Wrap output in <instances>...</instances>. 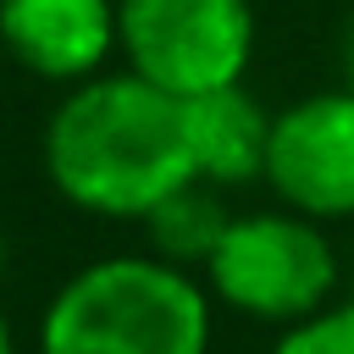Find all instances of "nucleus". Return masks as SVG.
I'll return each instance as SVG.
<instances>
[{
    "instance_id": "nucleus-8",
    "label": "nucleus",
    "mask_w": 354,
    "mask_h": 354,
    "mask_svg": "<svg viewBox=\"0 0 354 354\" xmlns=\"http://www.w3.org/2000/svg\"><path fill=\"white\" fill-rule=\"evenodd\" d=\"M221 194L227 188H216V183H205V177H194V183H183L177 194H166L149 216H144V232H149V243H155V254L160 260H171V266H199L205 271V260L216 254V243H221V232H227V221H232V210L221 205Z\"/></svg>"
},
{
    "instance_id": "nucleus-6",
    "label": "nucleus",
    "mask_w": 354,
    "mask_h": 354,
    "mask_svg": "<svg viewBox=\"0 0 354 354\" xmlns=\"http://www.w3.org/2000/svg\"><path fill=\"white\" fill-rule=\"evenodd\" d=\"M6 55L44 83L94 77L116 44V0H0Z\"/></svg>"
},
{
    "instance_id": "nucleus-12",
    "label": "nucleus",
    "mask_w": 354,
    "mask_h": 354,
    "mask_svg": "<svg viewBox=\"0 0 354 354\" xmlns=\"http://www.w3.org/2000/svg\"><path fill=\"white\" fill-rule=\"evenodd\" d=\"M0 271H6V232H0Z\"/></svg>"
},
{
    "instance_id": "nucleus-4",
    "label": "nucleus",
    "mask_w": 354,
    "mask_h": 354,
    "mask_svg": "<svg viewBox=\"0 0 354 354\" xmlns=\"http://www.w3.org/2000/svg\"><path fill=\"white\" fill-rule=\"evenodd\" d=\"M116 44L127 72L188 100L243 83L254 61L249 0H116Z\"/></svg>"
},
{
    "instance_id": "nucleus-1",
    "label": "nucleus",
    "mask_w": 354,
    "mask_h": 354,
    "mask_svg": "<svg viewBox=\"0 0 354 354\" xmlns=\"http://www.w3.org/2000/svg\"><path fill=\"white\" fill-rule=\"evenodd\" d=\"M39 149L50 188L72 210L105 221H144L166 194L199 177L183 100L127 66L72 83L50 111Z\"/></svg>"
},
{
    "instance_id": "nucleus-7",
    "label": "nucleus",
    "mask_w": 354,
    "mask_h": 354,
    "mask_svg": "<svg viewBox=\"0 0 354 354\" xmlns=\"http://www.w3.org/2000/svg\"><path fill=\"white\" fill-rule=\"evenodd\" d=\"M271 116L243 83L205 88L183 100V127L194 149V171L216 188H243L266 177V144H271Z\"/></svg>"
},
{
    "instance_id": "nucleus-11",
    "label": "nucleus",
    "mask_w": 354,
    "mask_h": 354,
    "mask_svg": "<svg viewBox=\"0 0 354 354\" xmlns=\"http://www.w3.org/2000/svg\"><path fill=\"white\" fill-rule=\"evenodd\" d=\"M0 354H17V343H11V321H6V310H0Z\"/></svg>"
},
{
    "instance_id": "nucleus-9",
    "label": "nucleus",
    "mask_w": 354,
    "mask_h": 354,
    "mask_svg": "<svg viewBox=\"0 0 354 354\" xmlns=\"http://www.w3.org/2000/svg\"><path fill=\"white\" fill-rule=\"evenodd\" d=\"M271 354H354V299H332L326 310L282 326Z\"/></svg>"
},
{
    "instance_id": "nucleus-5",
    "label": "nucleus",
    "mask_w": 354,
    "mask_h": 354,
    "mask_svg": "<svg viewBox=\"0 0 354 354\" xmlns=\"http://www.w3.org/2000/svg\"><path fill=\"white\" fill-rule=\"evenodd\" d=\"M277 205L343 221L354 216V88H321L271 116L266 177Z\"/></svg>"
},
{
    "instance_id": "nucleus-3",
    "label": "nucleus",
    "mask_w": 354,
    "mask_h": 354,
    "mask_svg": "<svg viewBox=\"0 0 354 354\" xmlns=\"http://www.w3.org/2000/svg\"><path fill=\"white\" fill-rule=\"evenodd\" d=\"M205 288L249 321L293 326L332 304L337 254L315 216H299L288 205L243 210L227 221L216 254L205 260Z\"/></svg>"
},
{
    "instance_id": "nucleus-10",
    "label": "nucleus",
    "mask_w": 354,
    "mask_h": 354,
    "mask_svg": "<svg viewBox=\"0 0 354 354\" xmlns=\"http://www.w3.org/2000/svg\"><path fill=\"white\" fill-rule=\"evenodd\" d=\"M343 83L354 88V22H348V33H343Z\"/></svg>"
},
{
    "instance_id": "nucleus-2",
    "label": "nucleus",
    "mask_w": 354,
    "mask_h": 354,
    "mask_svg": "<svg viewBox=\"0 0 354 354\" xmlns=\"http://www.w3.org/2000/svg\"><path fill=\"white\" fill-rule=\"evenodd\" d=\"M39 354H210V288L155 249L88 260L50 293Z\"/></svg>"
}]
</instances>
